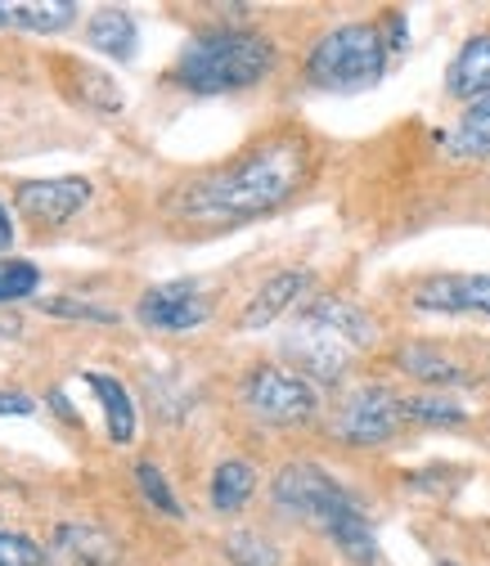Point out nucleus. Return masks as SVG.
Listing matches in <instances>:
<instances>
[{
	"label": "nucleus",
	"instance_id": "1",
	"mask_svg": "<svg viewBox=\"0 0 490 566\" xmlns=\"http://www.w3.org/2000/svg\"><path fill=\"white\" fill-rule=\"evenodd\" d=\"M311 167H315L311 139L298 130H274L257 139L248 154H239L230 167L180 189L176 217L202 230H230V226L270 217V211H279L289 198L302 193V185L311 180Z\"/></svg>",
	"mask_w": 490,
	"mask_h": 566
},
{
	"label": "nucleus",
	"instance_id": "2",
	"mask_svg": "<svg viewBox=\"0 0 490 566\" xmlns=\"http://www.w3.org/2000/svg\"><path fill=\"white\" fill-rule=\"evenodd\" d=\"M270 494H274L279 513L324 531L352 562L369 566L378 557V539H374V526H369L361 500L342 481H333L320 463H284Z\"/></svg>",
	"mask_w": 490,
	"mask_h": 566
},
{
	"label": "nucleus",
	"instance_id": "3",
	"mask_svg": "<svg viewBox=\"0 0 490 566\" xmlns=\"http://www.w3.org/2000/svg\"><path fill=\"white\" fill-rule=\"evenodd\" d=\"M378 324L356 306V302H342V297H320L311 302L298 324L284 337V356L315 382H337L352 360L361 356L365 346H374Z\"/></svg>",
	"mask_w": 490,
	"mask_h": 566
},
{
	"label": "nucleus",
	"instance_id": "4",
	"mask_svg": "<svg viewBox=\"0 0 490 566\" xmlns=\"http://www.w3.org/2000/svg\"><path fill=\"white\" fill-rule=\"evenodd\" d=\"M274 45L252 28H207L185 41L171 77L194 95H230L270 77Z\"/></svg>",
	"mask_w": 490,
	"mask_h": 566
},
{
	"label": "nucleus",
	"instance_id": "5",
	"mask_svg": "<svg viewBox=\"0 0 490 566\" xmlns=\"http://www.w3.org/2000/svg\"><path fill=\"white\" fill-rule=\"evenodd\" d=\"M387 54L392 45L383 41L378 23H342L324 32L311 54H306V82L320 91H369L387 73Z\"/></svg>",
	"mask_w": 490,
	"mask_h": 566
},
{
	"label": "nucleus",
	"instance_id": "6",
	"mask_svg": "<svg viewBox=\"0 0 490 566\" xmlns=\"http://www.w3.org/2000/svg\"><path fill=\"white\" fill-rule=\"evenodd\" d=\"M243 405L252 418L270 422V428H298V422H311L320 409L315 387L302 374L274 369V365H257L243 378Z\"/></svg>",
	"mask_w": 490,
	"mask_h": 566
},
{
	"label": "nucleus",
	"instance_id": "7",
	"mask_svg": "<svg viewBox=\"0 0 490 566\" xmlns=\"http://www.w3.org/2000/svg\"><path fill=\"white\" fill-rule=\"evenodd\" d=\"M405 422V400L387 387H356L337 400V413H333V437L356 446V450H369V446H383L400 432Z\"/></svg>",
	"mask_w": 490,
	"mask_h": 566
},
{
	"label": "nucleus",
	"instance_id": "8",
	"mask_svg": "<svg viewBox=\"0 0 490 566\" xmlns=\"http://www.w3.org/2000/svg\"><path fill=\"white\" fill-rule=\"evenodd\" d=\"M86 202H91V180H82V176H50V180H28L14 189L19 217L37 230L67 226Z\"/></svg>",
	"mask_w": 490,
	"mask_h": 566
},
{
	"label": "nucleus",
	"instance_id": "9",
	"mask_svg": "<svg viewBox=\"0 0 490 566\" xmlns=\"http://www.w3.org/2000/svg\"><path fill=\"white\" fill-rule=\"evenodd\" d=\"M135 315L145 328H158V333H189V328L207 324L212 302H207V293L194 279H176V283H158V289L139 297Z\"/></svg>",
	"mask_w": 490,
	"mask_h": 566
},
{
	"label": "nucleus",
	"instance_id": "10",
	"mask_svg": "<svg viewBox=\"0 0 490 566\" xmlns=\"http://www.w3.org/2000/svg\"><path fill=\"white\" fill-rule=\"evenodd\" d=\"M414 306L432 315H490V274H432L414 289Z\"/></svg>",
	"mask_w": 490,
	"mask_h": 566
},
{
	"label": "nucleus",
	"instance_id": "11",
	"mask_svg": "<svg viewBox=\"0 0 490 566\" xmlns=\"http://www.w3.org/2000/svg\"><path fill=\"white\" fill-rule=\"evenodd\" d=\"M45 566H117V544L100 526L67 522L54 531V539L45 548Z\"/></svg>",
	"mask_w": 490,
	"mask_h": 566
},
{
	"label": "nucleus",
	"instance_id": "12",
	"mask_svg": "<svg viewBox=\"0 0 490 566\" xmlns=\"http://www.w3.org/2000/svg\"><path fill=\"white\" fill-rule=\"evenodd\" d=\"M306 283H311V274H306V270H279L274 279H265L261 289H257V297L243 306L239 328H265V324H274V319L284 315L293 302H302Z\"/></svg>",
	"mask_w": 490,
	"mask_h": 566
},
{
	"label": "nucleus",
	"instance_id": "13",
	"mask_svg": "<svg viewBox=\"0 0 490 566\" xmlns=\"http://www.w3.org/2000/svg\"><path fill=\"white\" fill-rule=\"evenodd\" d=\"M77 23L73 0H0V28L6 32H63Z\"/></svg>",
	"mask_w": 490,
	"mask_h": 566
},
{
	"label": "nucleus",
	"instance_id": "14",
	"mask_svg": "<svg viewBox=\"0 0 490 566\" xmlns=\"http://www.w3.org/2000/svg\"><path fill=\"white\" fill-rule=\"evenodd\" d=\"M446 91L455 99H468V104L490 95V32L463 41V50L455 54V63L446 67Z\"/></svg>",
	"mask_w": 490,
	"mask_h": 566
},
{
	"label": "nucleus",
	"instance_id": "15",
	"mask_svg": "<svg viewBox=\"0 0 490 566\" xmlns=\"http://www.w3.org/2000/svg\"><path fill=\"white\" fill-rule=\"evenodd\" d=\"M86 45L100 50V54H108V59H122V63H126V59L135 54V45H139V28H135V19H131L126 10L104 6V10H95L91 23H86Z\"/></svg>",
	"mask_w": 490,
	"mask_h": 566
},
{
	"label": "nucleus",
	"instance_id": "16",
	"mask_svg": "<svg viewBox=\"0 0 490 566\" xmlns=\"http://www.w3.org/2000/svg\"><path fill=\"white\" fill-rule=\"evenodd\" d=\"M86 387H91V391L100 396V405H104V422H108L113 446H126V441L135 437V405H131V391H126L113 374H100V369L86 374Z\"/></svg>",
	"mask_w": 490,
	"mask_h": 566
},
{
	"label": "nucleus",
	"instance_id": "17",
	"mask_svg": "<svg viewBox=\"0 0 490 566\" xmlns=\"http://www.w3.org/2000/svg\"><path fill=\"white\" fill-rule=\"evenodd\" d=\"M446 149L455 158H490V95L463 108V117L446 135Z\"/></svg>",
	"mask_w": 490,
	"mask_h": 566
},
{
	"label": "nucleus",
	"instance_id": "18",
	"mask_svg": "<svg viewBox=\"0 0 490 566\" xmlns=\"http://www.w3.org/2000/svg\"><path fill=\"white\" fill-rule=\"evenodd\" d=\"M252 490H257L252 463L226 459V463L212 472V509H217V513H239V509L252 500Z\"/></svg>",
	"mask_w": 490,
	"mask_h": 566
},
{
	"label": "nucleus",
	"instance_id": "19",
	"mask_svg": "<svg viewBox=\"0 0 490 566\" xmlns=\"http://www.w3.org/2000/svg\"><path fill=\"white\" fill-rule=\"evenodd\" d=\"M396 360H400V369H405L409 378H418V382H432V387L468 382V374H463L455 360H446L441 350H432V346H405Z\"/></svg>",
	"mask_w": 490,
	"mask_h": 566
},
{
	"label": "nucleus",
	"instance_id": "20",
	"mask_svg": "<svg viewBox=\"0 0 490 566\" xmlns=\"http://www.w3.org/2000/svg\"><path fill=\"white\" fill-rule=\"evenodd\" d=\"M135 485H139V494H145V504H149V509H158L163 517H171V522H180V517H185L180 500L171 494V481H167L149 459H139V463H135Z\"/></svg>",
	"mask_w": 490,
	"mask_h": 566
},
{
	"label": "nucleus",
	"instance_id": "21",
	"mask_svg": "<svg viewBox=\"0 0 490 566\" xmlns=\"http://www.w3.org/2000/svg\"><path fill=\"white\" fill-rule=\"evenodd\" d=\"M41 289V270L23 256H0V306L6 302H23Z\"/></svg>",
	"mask_w": 490,
	"mask_h": 566
},
{
	"label": "nucleus",
	"instance_id": "22",
	"mask_svg": "<svg viewBox=\"0 0 490 566\" xmlns=\"http://www.w3.org/2000/svg\"><path fill=\"white\" fill-rule=\"evenodd\" d=\"M405 418L414 422H437V428H455L468 418L463 405H455L450 396H405Z\"/></svg>",
	"mask_w": 490,
	"mask_h": 566
},
{
	"label": "nucleus",
	"instance_id": "23",
	"mask_svg": "<svg viewBox=\"0 0 490 566\" xmlns=\"http://www.w3.org/2000/svg\"><path fill=\"white\" fill-rule=\"evenodd\" d=\"M226 557H230L234 566H284V557L274 553V544H265V539L252 535V531L230 535V539H226Z\"/></svg>",
	"mask_w": 490,
	"mask_h": 566
},
{
	"label": "nucleus",
	"instance_id": "24",
	"mask_svg": "<svg viewBox=\"0 0 490 566\" xmlns=\"http://www.w3.org/2000/svg\"><path fill=\"white\" fill-rule=\"evenodd\" d=\"M0 566H45V548L28 535L0 531Z\"/></svg>",
	"mask_w": 490,
	"mask_h": 566
},
{
	"label": "nucleus",
	"instance_id": "25",
	"mask_svg": "<svg viewBox=\"0 0 490 566\" xmlns=\"http://www.w3.org/2000/svg\"><path fill=\"white\" fill-rule=\"evenodd\" d=\"M50 315H63V319H100V324H117V311L108 306H91V302H73V297H54V302H41Z\"/></svg>",
	"mask_w": 490,
	"mask_h": 566
},
{
	"label": "nucleus",
	"instance_id": "26",
	"mask_svg": "<svg viewBox=\"0 0 490 566\" xmlns=\"http://www.w3.org/2000/svg\"><path fill=\"white\" fill-rule=\"evenodd\" d=\"M37 409V400L32 396H23V391H0V413H10V418H28Z\"/></svg>",
	"mask_w": 490,
	"mask_h": 566
},
{
	"label": "nucleus",
	"instance_id": "27",
	"mask_svg": "<svg viewBox=\"0 0 490 566\" xmlns=\"http://www.w3.org/2000/svg\"><path fill=\"white\" fill-rule=\"evenodd\" d=\"M10 243H14V217H10V207L0 202V252H10Z\"/></svg>",
	"mask_w": 490,
	"mask_h": 566
},
{
	"label": "nucleus",
	"instance_id": "28",
	"mask_svg": "<svg viewBox=\"0 0 490 566\" xmlns=\"http://www.w3.org/2000/svg\"><path fill=\"white\" fill-rule=\"evenodd\" d=\"M19 333H23V324L14 315H0V337H19Z\"/></svg>",
	"mask_w": 490,
	"mask_h": 566
},
{
	"label": "nucleus",
	"instance_id": "29",
	"mask_svg": "<svg viewBox=\"0 0 490 566\" xmlns=\"http://www.w3.org/2000/svg\"><path fill=\"white\" fill-rule=\"evenodd\" d=\"M441 566H455V562H441Z\"/></svg>",
	"mask_w": 490,
	"mask_h": 566
}]
</instances>
